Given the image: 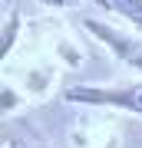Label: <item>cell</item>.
Masks as SVG:
<instances>
[{
    "mask_svg": "<svg viewBox=\"0 0 142 148\" xmlns=\"http://www.w3.org/2000/svg\"><path fill=\"white\" fill-rule=\"evenodd\" d=\"M43 7H53V10H63V7H69L73 0H40Z\"/></svg>",
    "mask_w": 142,
    "mask_h": 148,
    "instance_id": "cell-5",
    "label": "cell"
},
{
    "mask_svg": "<svg viewBox=\"0 0 142 148\" xmlns=\"http://www.w3.org/2000/svg\"><path fill=\"white\" fill-rule=\"evenodd\" d=\"M17 30H20V13L3 10V56H10L13 40H17Z\"/></svg>",
    "mask_w": 142,
    "mask_h": 148,
    "instance_id": "cell-4",
    "label": "cell"
},
{
    "mask_svg": "<svg viewBox=\"0 0 142 148\" xmlns=\"http://www.w3.org/2000/svg\"><path fill=\"white\" fill-rule=\"evenodd\" d=\"M83 27L89 30L99 43H106V46L116 53V59H122L126 66H132V69L142 73V40L139 36H132V33H126V30H116V27H109V23L96 20V16H86Z\"/></svg>",
    "mask_w": 142,
    "mask_h": 148,
    "instance_id": "cell-2",
    "label": "cell"
},
{
    "mask_svg": "<svg viewBox=\"0 0 142 148\" xmlns=\"http://www.w3.org/2000/svg\"><path fill=\"white\" fill-rule=\"evenodd\" d=\"M66 102H83V106H109L132 115H142V79L136 82H116V86H73L63 92Z\"/></svg>",
    "mask_w": 142,
    "mask_h": 148,
    "instance_id": "cell-1",
    "label": "cell"
},
{
    "mask_svg": "<svg viewBox=\"0 0 142 148\" xmlns=\"http://www.w3.org/2000/svg\"><path fill=\"white\" fill-rule=\"evenodd\" d=\"M96 7H103L106 13H116L122 20H129L142 33V0H96Z\"/></svg>",
    "mask_w": 142,
    "mask_h": 148,
    "instance_id": "cell-3",
    "label": "cell"
}]
</instances>
